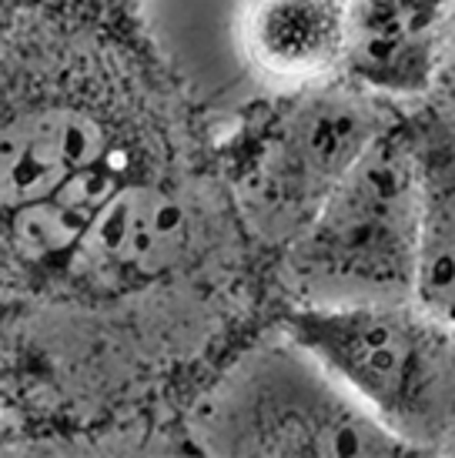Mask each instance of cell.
<instances>
[{
    "mask_svg": "<svg viewBox=\"0 0 455 458\" xmlns=\"http://www.w3.org/2000/svg\"><path fill=\"white\" fill-rule=\"evenodd\" d=\"M422 198L418 121L395 117L285 244L305 305L412 298Z\"/></svg>",
    "mask_w": 455,
    "mask_h": 458,
    "instance_id": "cell-1",
    "label": "cell"
},
{
    "mask_svg": "<svg viewBox=\"0 0 455 458\" xmlns=\"http://www.w3.org/2000/svg\"><path fill=\"white\" fill-rule=\"evenodd\" d=\"M281 328L416 455L455 445V328L416 298L302 305Z\"/></svg>",
    "mask_w": 455,
    "mask_h": 458,
    "instance_id": "cell-2",
    "label": "cell"
},
{
    "mask_svg": "<svg viewBox=\"0 0 455 458\" xmlns=\"http://www.w3.org/2000/svg\"><path fill=\"white\" fill-rule=\"evenodd\" d=\"M194 442L211 455H416L288 335L245 352L211 385L194 411Z\"/></svg>",
    "mask_w": 455,
    "mask_h": 458,
    "instance_id": "cell-3",
    "label": "cell"
},
{
    "mask_svg": "<svg viewBox=\"0 0 455 458\" xmlns=\"http://www.w3.org/2000/svg\"><path fill=\"white\" fill-rule=\"evenodd\" d=\"M392 121L389 98L348 77L295 88L228 148V178L245 221L268 242L288 244Z\"/></svg>",
    "mask_w": 455,
    "mask_h": 458,
    "instance_id": "cell-4",
    "label": "cell"
},
{
    "mask_svg": "<svg viewBox=\"0 0 455 458\" xmlns=\"http://www.w3.org/2000/svg\"><path fill=\"white\" fill-rule=\"evenodd\" d=\"M194 248V215L165 181L131 174L101 204L61 275L88 292H127L175 275Z\"/></svg>",
    "mask_w": 455,
    "mask_h": 458,
    "instance_id": "cell-5",
    "label": "cell"
},
{
    "mask_svg": "<svg viewBox=\"0 0 455 458\" xmlns=\"http://www.w3.org/2000/svg\"><path fill=\"white\" fill-rule=\"evenodd\" d=\"M117 144L111 124L74 101H34L0 114V221L47 198Z\"/></svg>",
    "mask_w": 455,
    "mask_h": 458,
    "instance_id": "cell-6",
    "label": "cell"
},
{
    "mask_svg": "<svg viewBox=\"0 0 455 458\" xmlns=\"http://www.w3.org/2000/svg\"><path fill=\"white\" fill-rule=\"evenodd\" d=\"M352 40V0H248L238 17L245 61L279 88L341 74Z\"/></svg>",
    "mask_w": 455,
    "mask_h": 458,
    "instance_id": "cell-7",
    "label": "cell"
},
{
    "mask_svg": "<svg viewBox=\"0 0 455 458\" xmlns=\"http://www.w3.org/2000/svg\"><path fill=\"white\" fill-rule=\"evenodd\" d=\"M131 174H134V161L124 144H117L101 161L81 167L64 184H57L47 198L4 217L13 258L34 271H61L67 255L81 242V234L101 211V204Z\"/></svg>",
    "mask_w": 455,
    "mask_h": 458,
    "instance_id": "cell-8",
    "label": "cell"
},
{
    "mask_svg": "<svg viewBox=\"0 0 455 458\" xmlns=\"http://www.w3.org/2000/svg\"><path fill=\"white\" fill-rule=\"evenodd\" d=\"M422 138V231L412 298L455 328V128L432 111L418 121Z\"/></svg>",
    "mask_w": 455,
    "mask_h": 458,
    "instance_id": "cell-9",
    "label": "cell"
},
{
    "mask_svg": "<svg viewBox=\"0 0 455 458\" xmlns=\"http://www.w3.org/2000/svg\"><path fill=\"white\" fill-rule=\"evenodd\" d=\"M429 90H439V107H435V114L455 128V11H452V21H449V30H445L442 57H439L435 81H432Z\"/></svg>",
    "mask_w": 455,
    "mask_h": 458,
    "instance_id": "cell-10",
    "label": "cell"
},
{
    "mask_svg": "<svg viewBox=\"0 0 455 458\" xmlns=\"http://www.w3.org/2000/svg\"><path fill=\"white\" fill-rule=\"evenodd\" d=\"M452 452H455V445H452Z\"/></svg>",
    "mask_w": 455,
    "mask_h": 458,
    "instance_id": "cell-11",
    "label": "cell"
}]
</instances>
